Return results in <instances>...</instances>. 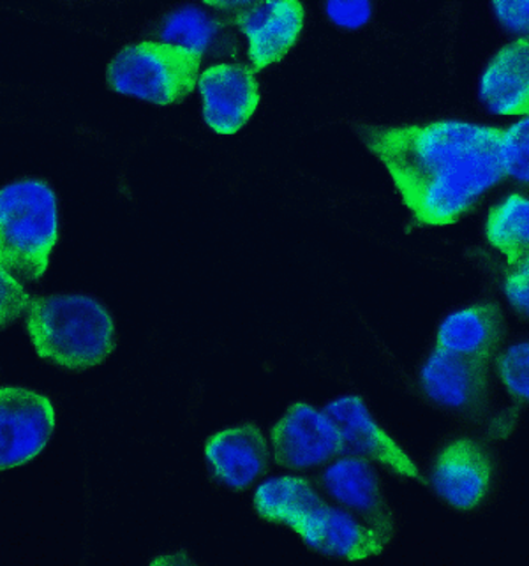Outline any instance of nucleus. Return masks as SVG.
I'll list each match as a JSON object with an SVG mask.
<instances>
[{"mask_svg":"<svg viewBox=\"0 0 529 566\" xmlns=\"http://www.w3.org/2000/svg\"><path fill=\"white\" fill-rule=\"evenodd\" d=\"M202 57L165 43L138 38L123 44L105 70V85L117 96L154 108H177L197 92Z\"/></svg>","mask_w":529,"mask_h":566,"instance_id":"5","label":"nucleus"},{"mask_svg":"<svg viewBox=\"0 0 529 566\" xmlns=\"http://www.w3.org/2000/svg\"><path fill=\"white\" fill-rule=\"evenodd\" d=\"M416 390L434 410L466 422H480L495 405L493 361L429 349L416 367Z\"/></svg>","mask_w":529,"mask_h":566,"instance_id":"6","label":"nucleus"},{"mask_svg":"<svg viewBox=\"0 0 529 566\" xmlns=\"http://www.w3.org/2000/svg\"><path fill=\"white\" fill-rule=\"evenodd\" d=\"M482 240L504 263L528 258L529 198L526 188L505 189L487 201L482 216Z\"/></svg>","mask_w":529,"mask_h":566,"instance_id":"19","label":"nucleus"},{"mask_svg":"<svg viewBox=\"0 0 529 566\" xmlns=\"http://www.w3.org/2000/svg\"><path fill=\"white\" fill-rule=\"evenodd\" d=\"M341 434L342 452L374 462L381 471L401 482L422 480V470L412 453L387 429L371 405L357 390L337 394L324 405Z\"/></svg>","mask_w":529,"mask_h":566,"instance_id":"10","label":"nucleus"},{"mask_svg":"<svg viewBox=\"0 0 529 566\" xmlns=\"http://www.w3.org/2000/svg\"><path fill=\"white\" fill-rule=\"evenodd\" d=\"M325 501L371 521L394 517L380 468L366 458L342 452L315 473Z\"/></svg>","mask_w":529,"mask_h":566,"instance_id":"17","label":"nucleus"},{"mask_svg":"<svg viewBox=\"0 0 529 566\" xmlns=\"http://www.w3.org/2000/svg\"><path fill=\"white\" fill-rule=\"evenodd\" d=\"M493 373L498 385L517 408H526L529 399L528 337L508 339L493 358Z\"/></svg>","mask_w":529,"mask_h":566,"instance_id":"20","label":"nucleus"},{"mask_svg":"<svg viewBox=\"0 0 529 566\" xmlns=\"http://www.w3.org/2000/svg\"><path fill=\"white\" fill-rule=\"evenodd\" d=\"M510 337L508 311L495 296L455 305L437 319L433 346L459 357L490 360Z\"/></svg>","mask_w":529,"mask_h":566,"instance_id":"15","label":"nucleus"},{"mask_svg":"<svg viewBox=\"0 0 529 566\" xmlns=\"http://www.w3.org/2000/svg\"><path fill=\"white\" fill-rule=\"evenodd\" d=\"M501 133L504 124L461 114L357 126L416 228L454 227L504 188Z\"/></svg>","mask_w":529,"mask_h":566,"instance_id":"1","label":"nucleus"},{"mask_svg":"<svg viewBox=\"0 0 529 566\" xmlns=\"http://www.w3.org/2000/svg\"><path fill=\"white\" fill-rule=\"evenodd\" d=\"M31 293L23 281L0 263V332L22 322Z\"/></svg>","mask_w":529,"mask_h":566,"instance_id":"24","label":"nucleus"},{"mask_svg":"<svg viewBox=\"0 0 529 566\" xmlns=\"http://www.w3.org/2000/svg\"><path fill=\"white\" fill-rule=\"evenodd\" d=\"M64 233L61 192L43 175L0 186V263L27 286H40Z\"/></svg>","mask_w":529,"mask_h":566,"instance_id":"3","label":"nucleus"},{"mask_svg":"<svg viewBox=\"0 0 529 566\" xmlns=\"http://www.w3.org/2000/svg\"><path fill=\"white\" fill-rule=\"evenodd\" d=\"M475 105L487 120L528 117V38L505 41L484 61L475 80Z\"/></svg>","mask_w":529,"mask_h":566,"instance_id":"16","label":"nucleus"},{"mask_svg":"<svg viewBox=\"0 0 529 566\" xmlns=\"http://www.w3.org/2000/svg\"><path fill=\"white\" fill-rule=\"evenodd\" d=\"M501 304L517 319L528 322L529 313V265L528 258L516 263H504L498 281Z\"/></svg>","mask_w":529,"mask_h":566,"instance_id":"23","label":"nucleus"},{"mask_svg":"<svg viewBox=\"0 0 529 566\" xmlns=\"http://www.w3.org/2000/svg\"><path fill=\"white\" fill-rule=\"evenodd\" d=\"M528 117L504 124L501 133V161L505 177L512 186H528Z\"/></svg>","mask_w":529,"mask_h":566,"instance_id":"22","label":"nucleus"},{"mask_svg":"<svg viewBox=\"0 0 529 566\" xmlns=\"http://www.w3.org/2000/svg\"><path fill=\"white\" fill-rule=\"evenodd\" d=\"M203 461L215 485L230 493H247L274 468L267 429L254 420L221 427L207 436Z\"/></svg>","mask_w":529,"mask_h":566,"instance_id":"14","label":"nucleus"},{"mask_svg":"<svg viewBox=\"0 0 529 566\" xmlns=\"http://www.w3.org/2000/svg\"><path fill=\"white\" fill-rule=\"evenodd\" d=\"M422 480L443 506L459 515L480 514L498 497L504 458L498 443L475 427L443 438L431 453Z\"/></svg>","mask_w":529,"mask_h":566,"instance_id":"4","label":"nucleus"},{"mask_svg":"<svg viewBox=\"0 0 529 566\" xmlns=\"http://www.w3.org/2000/svg\"><path fill=\"white\" fill-rule=\"evenodd\" d=\"M233 22L244 44V61L263 74L283 64L304 43L311 9L307 0H258Z\"/></svg>","mask_w":529,"mask_h":566,"instance_id":"12","label":"nucleus"},{"mask_svg":"<svg viewBox=\"0 0 529 566\" xmlns=\"http://www.w3.org/2000/svg\"><path fill=\"white\" fill-rule=\"evenodd\" d=\"M325 22L342 34H360L374 25L378 0H319Z\"/></svg>","mask_w":529,"mask_h":566,"instance_id":"21","label":"nucleus"},{"mask_svg":"<svg viewBox=\"0 0 529 566\" xmlns=\"http://www.w3.org/2000/svg\"><path fill=\"white\" fill-rule=\"evenodd\" d=\"M20 323L38 358L66 375L105 366L118 348L114 311L91 292H32Z\"/></svg>","mask_w":529,"mask_h":566,"instance_id":"2","label":"nucleus"},{"mask_svg":"<svg viewBox=\"0 0 529 566\" xmlns=\"http://www.w3.org/2000/svg\"><path fill=\"white\" fill-rule=\"evenodd\" d=\"M251 491L256 517L268 526L288 527L292 532L325 501L315 475L294 471L268 473Z\"/></svg>","mask_w":529,"mask_h":566,"instance_id":"18","label":"nucleus"},{"mask_svg":"<svg viewBox=\"0 0 529 566\" xmlns=\"http://www.w3.org/2000/svg\"><path fill=\"white\" fill-rule=\"evenodd\" d=\"M57 426L59 405L52 394L29 385H0V471L40 459Z\"/></svg>","mask_w":529,"mask_h":566,"instance_id":"7","label":"nucleus"},{"mask_svg":"<svg viewBox=\"0 0 529 566\" xmlns=\"http://www.w3.org/2000/svg\"><path fill=\"white\" fill-rule=\"evenodd\" d=\"M295 533L321 558L362 563L389 549L395 538V517L371 521L324 501Z\"/></svg>","mask_w":529,"mask_h":566,"instance_id":"9","label":"nucleus"},{"mask_svg":"<svg viewBox=\"0 0 529 566\" xmlns=\"http://www.w3.org/2000/svg\"><path fill=\"white\" fill-rule=\"evenodd\" d=\"M140 38L177 44L202 57L203 66L224 59H244L236 25L200 0H179L141 27Z\"/></svg>","mask_w":529,"mask_h":566,"instance_id":"13","label":"nucleus"},{"mask_svg":"<svg viewBox=\"0 0 529 566\" xmlns=\"http://www.w3.org/2000/svg\"><path fill=\"white\" fill-rule=\"evenodd\" d=\"M274 467L315 475L342 453L341 434L324 406L294 401L268 427Z\"/></svg>","mask_w":529,"mask_h":566,"instance_id":"11","label":"nucleus"},{"mask_svg":"<svg viewBox=\"0 0 529 566\" xmlns=\"http://www.w3.org/2000/svg\"><path fill=\"white\" fill-rule=\"evenodd\" d=\"M200 2L207 6V8L212 9V11H215V13L221 14V17L235 20L239 14L253 8L258 0H200Z\"/></svg>","mask_w":529,"mask_h":566,"instance_id":"27","label":"nucleus"},{"mask_svg":"<svg viewBox=\"0 0 529 566\" xmlns=\"http://www.w3.org/2000/svg\"><path fill=\"white\" fill-rule=\"evenodd\" d=\"M490 22L505 41L528 38L529 0H487Z\"/></svg>","mask_w":529,"mask_h":566,"instance_id":"25","label":"nucleus"},{"mask_svg":"<svg viewBox=\"0 0 529 566\" xmlns=\"http://www.w3.org/2000/svg\"><path fill=\"white\" fill-rule=\"evenodd\" d=\"M197 88L207 129L226 138L250 126L265 94L262 74L244 59L209 62L200 71Z\"/></svg>","mask_w":529,"mask_h":566,"instance_id":"8","label":"nucleus"},{"mask_svg":"<svg viewBox=\"0 0 529 566\" xmlns=\"http://www.w3.org/2000/svg\"><path fill=\"white\" fill-rule=\"evenodd\" d=\"M519 413H510V411H495L490 410L489 413L480 420V429L489 440L499 444V441L510 440V436L516 432L519 426Z\"/></svg>","mask_w":529,"mask_h":566,"instance_id":"26","label":"nucleus"}]
</instances>
